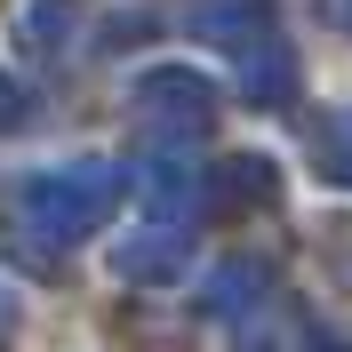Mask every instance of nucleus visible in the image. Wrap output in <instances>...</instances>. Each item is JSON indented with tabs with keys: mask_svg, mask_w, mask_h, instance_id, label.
Returning a JSON list of instances; mask_svg holds the SVG:
<instances>
[{
	"mask_svg": "<svg viewBox=\"0 0 352 352\" xmlns=\"http://www.w3.org/2000/svg\"><path fill=\"white\" fill-rule=\"evenodd\" d=\"M104 208H112V176H104V168H72V184L56 176V184L32 192V217L56 224V232H80V224H96Z\"/></svg>",
	"mask_w": 352,
	"mask_h": 352,
	"instance_id": "nucleus-1",
	"label": "nucleus"
},
{
	"mask_svg": "<svg viewBox=\"0 0 352 352\" xmlns=\"http://www.w3.org/2000/svg\"><path fill=\"white\" fill-rule=\"evenodd\" d=\"M329 153H336V168L352 176V112H344V120H336V129H329Z\"/></svg>",
	"mask_w": 352,
	"mask_h": 352,
	"instance_id": "nucleus-2",
	"label": "nucleus"
},
{
	"mask_svg": "<svg viewBox=\"0 0 352 352\" xmlns=\"http://www.w3.org/2000/svg\"><path fill=\"white\" fill-rule=\"evenodd\" d=\"M336 16H352V0H336Z\"/></svg>",
	"mask_w": 352,
	"mask_h": 352,
	"instance_id": "nucleus-3",
	"label": "nucleus"
}]
</instances>
